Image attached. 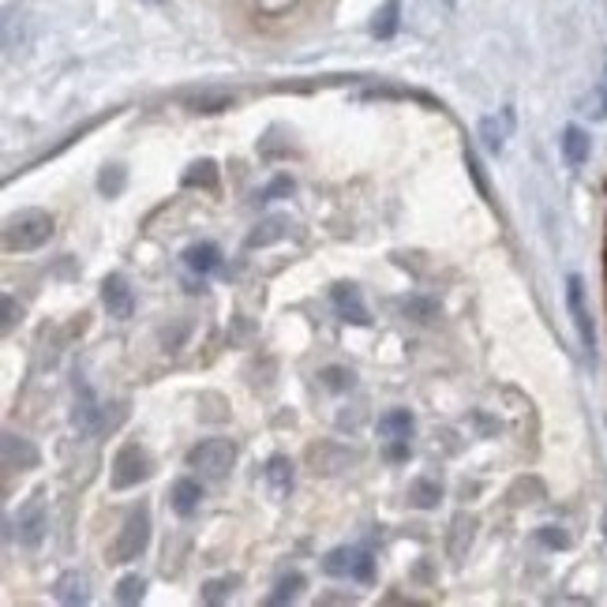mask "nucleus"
Listing matches in <instances>:
<instances>
[{
	"label": "nucleus",
	"instance_id": "f257e3e1",
	"mask_svg": "<svg viewBox=\"0 0 607 607\" xmlns=\"http://www.w3.org/2000/svg\"><path fill=\"white\" fill-rule=\"evenodd\" d=\"M52 236V218L46 210H20L4 222V248L8 252H34Z\"/></svg>",
	"mask_w": 607,
	"mask_h": 607
},
{
	"label": "nucleus",
	"instance_id": "f03ea898",
	"mask_svg": "<svg viewBox=\"0 0 607 607\" xmlns=\"http://www.w3.org/2000/svg\"><path fill=\"white\" fill-rule=\"evenodd\" d=\"M236 462V446L233 439H202L199 446L188 451V465L207 480H225L229 469Z\"/></svg>",
	"mask_w": 607,
	"mask_h": 607
},
{
	"label": "nucleus",
	"instance_id": "7ed1b4c3",
	"mask_svg": "<svg viewBox=\"0 0 607 607\" xmlns=\"http://www.w3.org/2000/svg\"><path fill=\"white\" fill-rule=\"evenodd\" d=\"M151 544V510L136 506L120 525V536L113 540V562H131L139 559Z\"/></svg>",
	"mask_w": 607,
	"mask_h": 607
},
{
	"label": "nucleus",
	"instance_id": "20e7f679",
	"mask_svg": "<svg viewBox=\"0 0 607 607\" xmlns=\"http://www.w3.org/2000/svg\"><path fill=\"white\" fill-rule=\"evenodd\" d=\"M147 477H151V457L139 443H125L113 457V469H109V483L113 491H128V488H139Z\"/></svg>",
	"mask_w": 607,
	"mask_h": 607
},
{
	"label": "nucleus",
	"instance_id": "39448f33",
	"mask_svg": "<svg viewBox=\"0 0 607 607\" xmlns=\"http://www.w3.org/2000/svg\"><path fill=\"white\" fill-rule=\"evenodd\" d=\"M323 574L327 577H349V582H372L375 577V559L364 548H334L323 559Z\"/></svg>",
	"mask_w": 607,
	"mask_h": 607
},
{
	"label": "nucleus",
	"instance_id": "423d86ee",
	"mask_svg": "<svg viewBox=\"0 0 607 607\" xmlns=\"http://www.w3.org/2000/svg\"><path fill=\"white\" fill-rule=\"evenodd\" d=\"M307 465H312L315 472H323V477H338L349 465H357V451H349V446H341V443H315V446H307Z\"/></svg>",
	"mask_w": 607,
	"mask_h": 607
},
{
	"label": "nucleus",
	"instance_id": "0eeeda50",
	"mask_svg": "<svg viewBox=\"0 0 607 607\" xmlns=\"http://www.w3.org/2000/svg\"><path fill=\"white\" fill-rule=\"evenodd\" d=\"M330 301H334V312H338L341 319L349 323V327H372V315H367L364 296H360V289H357V285H349V281H341V285H334Z\"/></svg>",
	"mask_w": 607,
	"mask_h": 607
},
{
	"label": "nucleus",
	"instance_id": "6e6552de",
	"mask_svg": "<svg viewBox=\"0 0 607 607\" xmlns=\"http://www.w3.org/2000/svg\"><path fill=\"white\" fill-rule=\"evenodd\" d=\"M46 529H49L46 503H42V495H34L31 503L20 510V544L23 548H38V544L46 540Z\"/></svg>",
	"mask_w": 607,
	"mask_h": 607
},
{
	"label": "nucleus",
	"instance_id": "1a4fd4ad",
	"mask_svg": "<svg viewBox=\"0 0 607 607\" xmlns=\"http://www.w3.org/2000/svg\"><path fill=\"white\" fill-rule=\"evenodd\" d=\"M102 304L113 319H131L136 312V296H131V285L120 275H109L102 281Z\"/></svg>",
	"mask_w": 607,
	"mask_h": 607
},
{
	"label": "nucleus",
	"instance_id": "9d476101",
	"mask_svg": "<svg viewBox=\"0 0 607 607\" xmlns=\"http://www.w3.org/2000/svg\"><path fill=\"white\" fill-rule=\"evenodd\" d=\"M42 454L38 446L31 443V439L15 435V431H8L4 435V469L8 472H26V469H38Z\"/></svg>",
	"mask_w": 607,
	"mask_h": 607
},
{
	"label": "nucleus",
	"instance_id": "9b49d317",
	"mask_svg": "<svg viewBox=\"0 0 607 607\" xmlns=\"http://www.w3.org/2000/svg\"><path fill=\"white\" fill-rule=\"evenodd\" d=\"M567 304H570V315H574V327L582 334L585 349H593L596 338H593V319H588V307H585V281L577 275L567 278Z\"/></svg>",
	"mask_w": 607,
	"mask_h": 607
},
{
	"label": "nucleus",
	"instance_id": "f8f14e48",
	"mask_svg": "<svg viewBox=\"0 0 607 607\" xmlns=\"http://www.w3.org/2000/svg\"><path fill=\"white\" fill-rule=\"evenodd\" d=\"M472 540H477V517L472 514H457L451 522V536H446V551H451L454 562H462L469 556Z\"/></svg>",
	"mask_w": 607,
	"mask_h": 607
},
{
	"label": "nucleus",
	"instance_id": "ddd939ff",
	"mask_svg": "<svg viewBox=\"0 0 607 607\" xmlns=\"http://www.w3.org/2000/svg\"><path fill=\"white\" fill-rule=\"evenodd\" d=\"M184 267H188L191 275L207 278V275H214V270L222 267V252H218V244L199 241V244H191V248L184 252Z\"/></svg>",
	"mask_w": 607,
	"mask_h": 607
},
{
	"label": "nucleus",
	"instance_id": "4468645a",
	"mask_svg": "<svg viewBox=\"0 0 607 607\" xmlns=\"http://www.w3.org/2000/svg\"><path fill=\"white\" fill-rule=\"evenodd\" d=\"M170 503H173V510H177L180 517H191V514H196L199 503H202V488H199V480H191V477L173 480V488H170Z\"/></svg>",
	"mask_w": 607,
	"mask_h": 607
},
{
	"label": "nucleus",
	"instance_id": "2eb2a0df",
	"mask_svg": "<svg viewBox=\"0 0 607 607\" xmlns=\"http://www.w3.org/2000/svg\"><path fill=\"white\" fill-rule=\"evenodd\" d=\"M285 233H289V218L270 214V218H262V222L252 229L248 241H244V244H248V248L255 252V248H267V244H278Z\"/></svg>",
	"mask_w": 607,
	"mask_h": 607
},
{
	"label": "nucleus",
	"instance_id": "dca6fc26",
	"mask_svg": "<svg viewBox=\"0 0 607 607\" xmlns=\"http://www.w3.org/2000/svg\"><path fill=\"white\" fill-rule=\"evenodd\" d=\"M52 596H57L60 604H86V574H79V570L60 574L57 585H52Z\"/></svg>",
	"mask_w": 607,
	"mask_h": 607
},
{
	"label": "nucleus",
	"instance_id": "f3484780",
	"mask_svg": "<svg viewBox=\"0 0 607 607\" xmlns=\"http://www.w3.org/2000/svg\"><path fill=\"white\" fill-rule=\"evenodd\" d=\"M375 428H380L383 439H409L412 428H417V420H412L409 409H390V412H383Z\"/></svg>",
	"mask_w": 607,
	"mask_h": 607
},
{
	"label": "nucleus",
	"instance_id": "a211bd4d",
	"mask_svg": "<svg viewBox=\"0 0 607 607\" xmlns=\"http://www.w3.org/2000/svg\"><path fill=\"white\" fill-rule=\"evenodd\" d=\"M398 23H401V4H398V0H386L380 12L372 15V34L380 42H386V38H394V34H398Z\"/></svg>",
	"mask_w": 607,
	"mask_h": 607
},
{
	"label": "nucleus",
	"instance_id": "6ab92c4d",
	"mask_svg": "<svg viewBox=\"0 0 607 607\" xmlns=\"http://www.w3.org/2000/svg\"><path fill=\"white\" fill-rule=\"evenodd\" d=\"M267 480L275 488V495H289L293 491V462L285 454H275L267 462Z\"/></svg>",
	"mask_w": 607,
	"mask_h": 607
},
{
	"label": "nucleus",
	"instance_id": "aec40b11",
	"mask_svg": "<svg viewBox=\"0 0 607 607\" xmlns=\"http://www.w3.org/2000/svg\"><path fill=\"white\" fill-rule=\"evenodd\" d=\"M180 184H184V188H207V191H214L218 188V165L210 162V157H202V162H191Z\"/></svg>",
	"mask_w": 607,
	"mask_h": 607
},
{
	"label": "nucleus",
	"instance_id": "412c9836",
	"mask_svg": "<svg viewBox=\"0 0 607 607\" xmlns=\"http://www.w3.org/2000/svg\"><path fill=\"white\" fill-rule=\"evenodd\" d=\"M439 499H443V488H439V480H428V477H417L409 483V503L417 510H431L439 506Z\"/></svg>",
	"mask_w": 607,
	"mask_h": 607
},
{
	"label": "nucleus",
	"instance_id": "4be33fe9",
	"mask_svg": "<svg viewBox=\"0 0 607 607\" xmlns=\"http://www.w3.org/2000/svg\"><path fill=\"white\" fill-rule=\"evenodd\" d=\"M562 157H567L570 165H585L588 157V136L577 125H570L562 131Z\"/></svg>",
	"mask_w": 607,
	"mask_h": 607
},
{
	"label": "nucleus",
	"instance_id": "5701e85b",
	"mask_svg": "<svg viewBox=\"0 0 607 607\" xmlns=\"http://www.w3.org/2000/svg\"><path fill=\"white\" fill-rule=\"evenodd\" d=\"M125 188H128V170H125V165L113 162V165H105V170L98 173V191L105 199H117Z\"/></svg>",
	"mask_w": 607,
	"mask_h": 607
},
{
	"label": "nucleus",
	"instance_id": "b1692460",
	"mask_svg": "<svg viewBox=\"0 0 607 607\" xmlns=\"http://www.w3.org/2000/svg\"><path fill=\"white\" fill-rule=\"evenodd\" d=\"M319 380H323V386H327L330 394H349V390H353V386H357L353 367H341V364L323 367V372H319Z\"/></svg>",
	"mask_w": 607,
	"mask_h": 607
},
{
	"label": "nucleus",
	"instance_id": "393cba45",
	"mask_svg": "<svg viewBox=\"0 0 607 607\" xmlns=\"http://www.w3.org/2000/svg\"><path fill=\"white\" fill-rule=\"evenodd\" d=\"M510 125H514V117H510V113H503V120H499V117H488V120L480 125L483 143H488L491 151H503L506 136H510Z\"/></svg>",
	"mask_w": 607,
	"mask_h": 607
},
{
	"label": "nucleus",
	"instance_id": "a878e982",
	"mask_svg": "<svg viewBox=\"0 0 607 607\" xmlns=\"http://www.w3.org/2000/svg\"><path fill=\"white\" fill-rule=\"evenodd\" d=\"M304 588V574H285L281 582L275 585V593H270V604H285V600H296V593Z\"/></svg>",
	"mask_w": 607,
	"mask_h": 607
},
{
	"label": "nucleus",
	"instance_id": "bb28decb",
	"mask_svg": "<svg viewBox=\"0 0 607 607\" xmlns=\"http://www.w3.org/2000/svg\"><path fill=\"white\" fill-rule=\"evenodd\" d=\"M229 105H233V94H210V91H202V94H196V98H191V109L196 113H222V109H229Z\"/></svg>",
	"mask_w": 607,
	"mask_h": 607
},
{
	"label": "nucleus",
	"instance_id": "cd10ccee",
	"mask_svg": "<svg viewBox=\"0 0 607 607\" xmlns=\"http://www.w3.org/2000/svg\"><path fill=\"white\" fill-rule=\"evenodd\" d=\"M143 593H147V582L139 574H128V577H120L117 582V600L120 604H139L143 600Z\"/></svg>",
	"mask_w": 607,
	"mask_h": 607
},
{
	"label": "nucleus",
	"instance_id": "c85d7f7f",
	"mask_svg": "<svg viewBox=\"0 0 607 607\" xmlns=\"http://www.w3.org/2000/svg\"><path fill=\"white\" fill-rule=\"evenodd\" d=\"M401 312L409 315V319H417V323H431L435 319V312H439V304L424 301V296H409V301L401 304Z\"/></svg>",
	"mask_w": 607,
	"mask_h": 607
},
{
	"label": "nucleus",
	"instance_id": "c756f323",
	"mask_svg": "<svg viewBox=\"0 0 607 607\" xmlns=\"http://www.w3.org/2000/svg\"><path fill=\"white\" fill-rule=\"evenodd\" d=\"M233 585H236V577H218V582H207V585H202V600H207V604H222V600H229Z\"/></svg>",
	"mask_w": 607,
	"mask_h": 607
},
{
	"label": "nucleus",
	"instance_id": "7c9ffc66",
	"mask_svg": "<svg viewBox=\"0 0 607 607\" xmlns=\"http://www.w3.org/2000/svg\"><path fill=\"white\" fill-rule=\"evenodd\" d=\"M293 188H296L293 177H278V180H270L267 188L259 191V199L267 202V199H278V196H293Z\"/></svg>",
	"mask_w": 607,
	"mask_h": 607
},
{
	"label": "nucleus",
	"instance_id": "2f4dec72",
	"mask_svg": "<svg viewBox=\"0 0 607 607\" xmlns=\"http://www.w3.org/2000/svg\"><path fill=\"white\" fill-rule=\"evenodd\" d=\"M386 457L390 462H409V439H386Z\"/></svg>",
	"mask_w": 607,
	"mask_h": 607
},
{
	"label": "nucleus",
	"instance_id": "473e14b6",
	"mask_svg": "<svg viewBox=\"0 0 607 607\" xmlns=\"http://www.w3.org/2000/svg\"><path fill=\"white\" fill-rule=\"evenodd\" d=\"M293 4H296V0H255V8H259V12H267V15H281V12H289Z\"/></svg>",
	"mask_w": 607,
	"mask_h": 607
},
{
	"label": "nucleus",
	"instance_id": "72a5a7b5",
	"mask_svg": "<svg viewBox=\"0 0 607 607\" xmlns=\"http://www.w3.org/2000/svg\"><path fill=\"white\" fill-rule=\"evenodd\" d=\"M23 319V307H20V312H15V296H8L4 293V334L8 330H15V323H20Z\"/></svg>",
	"mask_w": 607,
	"mask_h": 607
},
{
	"label": "nucleus",
	"instance_id": "f704fd0d",
	"mask_svg": "<svg viewBox=\"0 0 607 607\" xmlns=\"http://www.w3.org/2000/svg\"><path fill=\"white\" fill-rule=\"evenodd\" d=\"M465 165H469V173H472V180H477V188L488 196V180H483V173H480V162L472 154H465Z\"/></svg>",
	"mask_w": 607,
	"mask_h": 607
},
{
	"label": "nucleus",
	"instance_id": "c9c22d12",
	"mask_svg": "<svg viewBox=\"0 0 607 607\" xmlns=\"http://www.w3.org/2000/svg\"><path fill=\"white\" fill-rule=\"evenodd\" d=\"M540 540L548 544V548H567V536L556 533V525H548V529L540 533Z\"/></svg>",
	"mask_w": 607,
	"mask_h": 607
},
{
	"label": "nucleus",
	"instance_id": "e433bc0d",
	"mask_svg": "<svg viewBox=\"0 0 607 607\" xmlns=\"http://www.w3.org/2000/svg\"><path fill=\"white\" fill-rule=\"evenodd\" d=\"M147 4H162V0H147Z\"/></svg>",
	"mask_w": 607,
	"mask_h": 607
}]
</instances>
